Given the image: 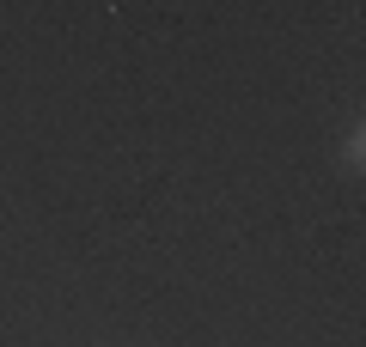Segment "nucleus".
I'll return each mask as SVG.
<instances>
[]
</instances>
